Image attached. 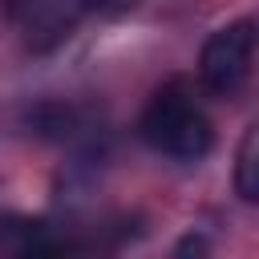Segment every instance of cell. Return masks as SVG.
Returning a JSON list of instances; mask_svg holds the SVG:
<instances>
[{"mask_svg": "<svg viewBox=\"0 0 259 259\" xmlns=\"http://www.w3.org/2000/svg\"><path fill=\"white\" fill-rule=\"evenodd\" d=\"M36 4H45V0H0V8H4V16H8V20H24Z\"/></svg>", "mask_w": 259, "mask_h": 259, "instance_id": "obj_5", "label": "cell"}, {"mask_svg": "<svg viewBox=\"0 0 259 259\" xmlns=\"http://www.w3.org/2000/svg\"><path fill=\"white\" fill-rule=\"evenodd\" d=\"M190 251H206V243H202V239H194V235H190V239H186V243H182V247H178V255H190Z\"/></svg>", "mask_w": 259, "mask_h": 259, "instance_id": "obj_6", "label": "cell"}, {"mask_svg": "<svg viewBox=\"0 0 259 259\" xmlns=\"http://www.w3.org/2000/svg\"><path fill=\"white\" fill-rule=\"evenodd\" d=\"M235 190L243 202H259V125H247L235 162Z\"/></svg>", "mask_w": 259, "mask_h": 259, "instance_id": "obj_3", "label": "cell"}, {"mask_svg": "<svg viewBox=\"0 0 259 259\" xmlns=\"http://www.w3.org/2000/svg\"><path fill=\"white\" fill-rule=\"evenodd\" d=\"M142 138L166 154V158H178V162H194L210 150L214 134H210V117L194 105V97L182 89V85H162L150 105L142 109V121H138Z\"/></svg>", "mask_w": 259, "mask_h": 259, "instance_id": "obj_1", "label": "cell"}, {"mask_svg": "<svg viewBox=\"0 0 259 259\" xmlns=\"http://www.w3.org/2000/svg\"><path fill=\"white\" fill-rule=\"evenodd\" d=\"M65 12H69V20L77 24L81 16H117V12H125V8H134L138 0H57Z\"/></svg>", "mask_w": 259, "mask_h": 259, "instance_id": "obj_4", "label": "cell"}, {"mask_svg": "<svg viewBox=\"0 0 259 259\" xmlns=\"http://www.w3.org/2000/svg\"><path fill=\"white\" fill-rule=\"evenodd\" d=\"M251 57H255V20L251 16L210 32V40L202 45V57H198L202 85L219 97L239 93L251 73Z\"/></svg>", "mask_w": 259, "mask_h": 259, "instance_id": "obj_2", "label": "cell"}]
</instances>
